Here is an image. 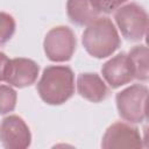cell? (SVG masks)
<instances>
[{
	"mask_svg": "<svg viewBox=\"0 0 149 149\" xmlns=\"http://www.w3.org/2000/svg\"><path fill=\"white\" fill-rule=\"evenodd\" d=\"M36 88L45 104H64L74 93V74L72 69L66 65L47 66Z\"/></svg>",
	"mask_w": 149,
	"mask_h": 149,
	"instance_id": "6da1fadb",
	"label": "cell"
},
{
	"mask_svg": "<svg viewBox=\"0 0 149 149\" xmlns=\"http://www.w3.org/2000/svg\"><path fill=\"white\" fill-rule=\"evenodd\" d=\"M85 50L95 58H106L121 44L118 30L109 17H97L90 22L81 37Z\"/></svg>",
	"mask_w": 149,
	"mask_h": 149,
	"instance_id": "7a4b0ae2",
	"label": "cell"
},
{
	"mask_svg": "<svg viewBox=\"0 0 149 149\" xmlns=\"http://www.w3.org/2000/svg\"><path fill=\"white\" fill-rule=\"evenodd\" d=\"M147 97L148 87L142 84L122 90L115 97L119 115L128 122H143L147 119Z\"/></svg>",
	"mask_w": 149,
	"mask_h": 149,
	"instance_id": "3957f363",
	"label": "cell"
},
{
	"mask_svg": "<svg viewBox=\"0 0 149 149\" xmlns=\"http://www.w3.org/2000/svg\"><path fill=\"white\" fill-rule=\"evenodd\" d=\"M115 22L123 37L130 41H140L144 37L148 28V14L135 2L119 7L114 14Z\"/></svg>",
	"mask_w": 149,
	"mask_h": 149,
	"instance_id": "277c9868",
	"label": "cell"
},
{
	"mask_svg": "<svg viewBox=\"0 0 149 149\" xmlns=\"http://www.w3.org/2000/svg\"><path fill=\"white\" fill-rule=\"evenodd\" d=\"M43 47L47 57L51 62H66L71 59L76 50L77 40L71 28L58 26L47 33Z\"/></svg>",
	"mask_w": 149,
	"mask_h": 149,
	"instance_id": "5b68a950",
	"label": "cell"
},
{
	"mask_svg": "<svg viewBox=\"0 0 149 149\" xmlns=\"http://www.w3.org/2000/svg\"><path fill=\"white\" fill-rule=\"evenodd\" d=\"M101 147L104 149H139L143 147V140L137 127L115 122L106 129Z\"/></svg>",
	"mask_w": 149,
	"mask_h": 149,
	"instance_id": "8992f818",
	"label": "cell"
},
{
	"mask_svg": "<svg viewBox=\"0 0 149 149\" xmlns=\"http://www.w3.org/2000/svg\"><path fill=\"white\" fill-rule=\"evenodd\" d=\"M0 142L6 149H26L31 143L28 125L19 115H8L0 123Z\"/></svg>",
	"mask_w": 149,
	"mask_h": 149,
	"instance_id": "52a82bcc",
	"label": "cell"
},
{
	"mask_svg": "<svg viewBox=\"0 0 149 149\" xmlns=\"http://www.w3.org/2000/svg\"><path fill=\"white\" fill-rule=\"evenodd\" d=\"M38 71L40 66L33 59L22 57L13 58L8 62L5 73V81L19 88L27 87L36 81Z\"/></svg>",
	"mask_w": 149,
	"mask_h": 149,
	"instance_id": "ba28073f",
	"label": "cell"
},
{
	"mask_svg": "<svg viewBox=\"0 0 149 149\" xmlns=\"http://www.w3.org/2000/svg\"><path fill=\"white\" fill-rule=\"evenodd\" d=\"M101 74L112 88L130 83L134 79V71L128 55L120 52L108 59L101 68Z\"/></svg>",
	"mask_w": 149,
	"mask_h": 149,
	"instance_id": "9c48e42d",
	"label": "cell"
},
{
	"mask_svg": "<svg viewBox=\"0 0 149 149\" xmlns=\"http://www.w3.org/2000/svg\"><path fill=\"white\" fill-rule=\"evenodd\" d=\"M77 91L80 97L91 101L100 102L108 97V87L97 73H80L77 79Z\"/></svg>",
	"mask_w": 149,
	"mask_h": 149,
	"instance_id": "30bf717a",
	"label": "cell"
},
{
	"mask_svg": "<svg viewBox=\"0 0 149 149\" xmlns=\"http://www.w3.org/2000/svg\"><path fill=\"white\" fill-rule=\"evenodd\" d=\"M66 13L70 21L77 26H87L99 14L92 7L90 0H68Z\"/></svg>",
	"mask_w": 149,
	"mask_h": 149,
	"instance_id": "8fae6325",
	"label": "cell"
},
{
	"mask_svg": "<svg viewBox=\"0 0 149 149\" xmlns=\"http://www.w3.org/2000/svg\"><path fill=\"white\" fill-rule=\"evenodd\" d=\"M128 57L134 71V79H139L142 81L148 80V48L146 45H135L128 52Z\"/></svg>",
	"mask_w": 149,
	"mask_h": 149,
	"instance_id": "7c38bea8",
	"label": "cell"
},
{
	"mask_svg": "<svg viewBox=\"0 0 149 149\" xmlns=\"http://www.w3.org/2000/svg\"><path fill=\"white\" fill-rule=\"evenodd\" d=\"M17 94L14 88L8 85H0V114L13 112L16 106Z\"/></svg>",
	"mask_w": 149,
	"mask_h": 149,
	"instance_id": "4fadbf2b",
	"label": "cell"
},
{
	"mask_svg": "<svg viewBox=\"0 0 149 149\" xmlns=\"http://www.w3.org/2000/svg\"><path fill=\"white\" fill-rule=\"evenodd\" d=\"M16 23L14 17L5 12H0V45L7 43L14 35Z\"/></svg>",
	"mask_w": 149,
	"mask_h": 149,
	"instance_id": "5bb4252c",
	"label": "cell"
},
{
	"mask_svg": "<svg viewBox=\"0 0 149 149\" xmlns=\"http://www.w3.org/2000/svg\"><path fill=\"white\" fill-rule=\"evenodd\" d=\"M127 0H90L92 7L98 13H106L109 14L118 9L122 3H125Z\"/></svg>",
	"mask_w": 149,
	"mask_h": 149,
	"instance_id": "9a60e30c",
	"label": "cell"
},
{
	"mask_svg": "<svg viewBox=\"0 0 149 149\" xmlns=\"http://www.w3.org/2000/svg\"><path fill=\"white\" fill-rule=\"evenodd\" d=\"M8 57L6 56V54L0 51V81L5 80V73H6V69L8 65Z\"/></svg>",
	"mask_w": 149,
	"mask_h": 149,
	"instance_id": "2e32d148",
	"label": "cell"
}]
</instances>
